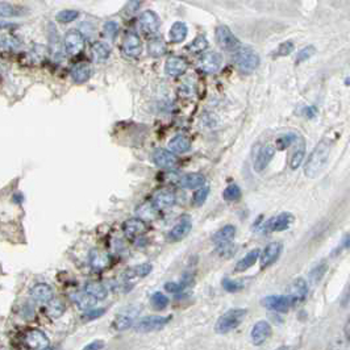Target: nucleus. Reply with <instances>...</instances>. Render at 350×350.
Instances as JSON below:
<instances>
[{"label":"nucleus","mask_w":350,"mask_h":350,"mask_svg":"<svg viewBox=\"0 0 350 350\" xmlns=\"http://www.w3.org/2000/svg\"><path fill=\"white\" fill-rule=\"evenodd\" d=\"M174 203H175V195L168 188L159 190V191L155 192L154 198H153V205H154L155 208H170L171 205H174Z\"/></svg>","instance_id":"nucleus-21"},{"label":"nucleus","mask_w":350,"mask_h":350,"mask_svg":"<svg viewBox=\"0 0 350 350\" xmlns=\"http://www.w3.org/2000/svg\"><path fill=\"white\" fill-rule=\"evenodd\" d=\"M236 236V228L233 225H225L218 232H216L212 237L215 244L218 242H227V241H233V238Z\"/></svg>","instance_id":"nucleus-33"},{"label":"nucleus","mask_w":350,"mask_h":350,"mask_svg":"<svg viewBox=\"0 0 350 350\" xmlns=\"http://www.w3.org/2000/svg\"><path fill=\"white\" fill-rule=\"evenodd\" d=\"M216 40L218 45L225 50H237L240 46V41L232 31L227 25H218L216 28Z\"/></svg>","instance_id":"nucleus-9"},{"label":"nucleus","mask_w":350,"mask_h":350,"mask_svg":"<svg viewBox=\"0 0 350 350\" xmlns=\"http://www.w3.org/2000/svg\"><path fill=\"white\" fill-rule=\"evenodd\" d=\"M259 254H261V250L259 249L250 250L249 253H248L244 258H241L238 262H237L236 267H234V271L241 273V271H245V270L250 268L251 266H254L255 262L258 261Z\"/></svg>","instance_id":"nucleus-28"},{"label":"nucleus","mask_w":350,"mask_h":350,"mask_svg":"<svg viewBox=\"0 0 350 350\" xmlns=\"http://www.w3.org/2000/svg\"><path fill=\"white\" fill-rule=\"evenodd\" d=\"M105 314V308H100V309H87L86 314L83 315L82 318L86 320V321H91V320H95V318L100 317Z\"/></svg>","instance_id":"nucleus-52"},{"label":"nucleus","mask_w":350,"mask_h":350,"mask_svg":"<svg viewBox=\"0 0 350 350\" xmlns=\"http://www.w3.org/2000/svg\"><path fill=\"white\" fill-rule=\"evenodd\" d=\"M151 270H153V266L150 264H142V265H138L136 267L133 268H129L128 271H125V277L127 279H133L134 277H141V278H145L148 277L150 273H151Z\"/></svg>","instance_id":"nucleus-36"},{"label":"nucleus","mask_w":350,"mask_h":350,"mask_svg":"<svg viewBox=\"0 0 350 350\" xmlns=\"http://www.w3.org/2000/svg\"><path fill=\"white\" fill-rule=\"evenodd\" d=\"M9 27H11V24L1 23V21H0V29H5V28H9Z\"/></svg>","instance_id":"nucleus-55"},{"label":"nucleus","mask_w":350,"mask_h":350,"mask_svg":"<svg viewBox=\"0 0 350 350\" xmlns=\"http://www.w3.org/2000/svg\"><path fill=\"white\" fill-rule=\"evenodd\" d=\"M118 32V24L115 23V21H107L104 24V33L105 36L111 38V40H114L116 34Z\"/></svg>","instance_id":"nucleus-51"},{"label":"nucleus","mask_w":350,"mask_h":350,"mask_svg":"<svg viewBox=\"0 0 350 350\" xmlns=\"http://www.w3.org/2000/svg\"><path fill=\"white\" fill-rule=\"evenodd\" d=\"M298 141H299V144H298V148H296L295 153L292 154L291 162H290V166H291L292 170H296V168L299 167L305 155L304 138H303V137H298Z\"/></svg>","instance_id":"nucleus-35"},{"label":"nucleus","mask_w":350,"mask_h":350,"mask_svg":"<svg viewBox=\"0 0 350 350\" xmlns=\"http://www.w3.org/2000/svg\"><path fill=\"white\" fill-rule=\"evenodd\" d=\"M48 304V315L51 318L61 317L65 312V303L61 299H51Z\"/></svg>","instance_id":"nucleus-37"},{"label":"nucleus","mask_w":350,"mask_h":350,"mask_svg":"<svg viewBox=\"0 0 350 350\" xmlns=\"http://www.w3.org/2000/svg\"><path fill=\"white\" fill-rule=\"evenodd\" d=\"M246 315H248V309L245 308L229 309L228 312H225L218 317L216 325H215V331L220 334L231 332V331L241 325L244 318L246 317Z\"/></svg>","instance_id":"nucleus-2"},{"label":"nucleus","mask_w":350,"mask_h":350,"mask_svg":"<svg viewBox=\"0 0 350 350\" xmlns=\"http://www.w3.org/2000/svg\"><path fill=\"white\" fill-rule=\"evenodd\" d=\"M271 334V325L266 320H261L254 324L251 329V341L254 345H262Z\"/></svg>","instance_id":"nucleus-19"},{"label":"nucleus","mask_w":350,"mask_h":350,"mask_svg":"<svg viewBox=\"0 0 350 350\" xmlns=\"http://www.w3.org/2000/svg\"><path fill=\"white\" fill-rule=\"evenodd\" d=\"M209 195V187H200L198 191H195L194 196H192V201H194V205L196 207H200L205 203V200Z\"/></svg>","instance_id":"nucleus-47"},{"label":"nucleus","mask_w":350,"mask_h":350,"mask_svg":"<svg viewBox=\"0 0 350 350\" xmlns=\"http://www.w3.org/2000/svg\"><path fill=\"white\" fill-rule=\"evenodd\" d=\"M84 290L98 300L105 299L107 295H108V290L105 288L103 283L100 282H88L86 284V287H84Z\"/></svg>","instance_id":"nucleus-32"},{"label":"nucleus","mask_w":350,"mask_h":350,"mask_svg":"<svg viewBox=\"0 0 350 350\" xmlns=\"http://www.w3.org/2000/svg\"><path fill=\"white\" fill-rule=\"evenodd\" d=\"M138 308L137 307H129V308L123 309L117 316L115 317L114 328L116 331H125L128 328H131L136 321L138 316Z\"/></svg>","instance_id":"nucleus-13"},{"label":"nucleus","mask_w":350,"mask_h":350,"mask_svg":"<svg viewBox=\"0 0 350 350\" xmlns=\"http://www.w3.org/2000/svg\"><path fill=\"white\" fill-rule=\"evenodd\" d=\"M294 223V215L290 212H282V214L274 216L262 225V233L267 234L271 232H283L291 227Z\"/></svg>","instance_id":"nucleus-5"},{"label":"nucleus","mask_w":350,"mask_h":350,"mask_svg":"<svg viewBox=\"0 0 350 350\" xmlns=\"http://www.w3.org/2000/svg\"><path fill=\"white\" fill-rule=\"evenodd\" d=\"M21 15V9L17 8L16 5L9 4L5 1H0V16L1 17H15V16H20Z\"/></svg>","instance_id":"nucleus-39"},{"label":"nucleus","mask_w":350,"mask_h":350,"mask_svg":"<svg viewBox=\"0 0 350 350\" xmlns=\"http://www.w3.org/2000/svg\"><path fill=\"white\" fill-rule=\"evenodd\" d=\"M294 42L292 41H286L281 44V45L278 46V49L275 50V53L274 54L277 55V57H286V55L291 54L292 51H294Z\"/></svg>","instance_id":"nucleus-50"},{"label":"nucleus","mask_w":350,"mask_h":350,"mask_svg":"<svg viewBox=\"0 0 350 350\" xmlns=\"http://www.w3.org/2000/svg\"><path fill=\"white\" fill-rule=\"evenodd\" d=\"M283 245L281 242H270L265 250L262 251V254H259V259H261V268L265 270L268 266H271L278 261V258L282 254Z\"/></svg>","instance_id":"nucleus-11"},{"label":"nucleus","mask_w":350,"mask_h":350,"mask_svg":"<svg viewBox=\"0 0 350 350\" xmlns=\"http://www.w3.org/2000/svg\"><path fill=\"white\" fill-rule=\"evenodd\" d=\"M64 46L67 54L78 55L84 49V37L79 31L71 29L65 36Z\"/></svg>","instance_id":"nucleus-7"},{"label":"nucleus","mask_w":350,"mask_h":350,"mask_svg":"<svg viewBox=\"0 0 350 350\" xmlns=\"http://www.w3.org/2000/svg\"><path fill=\"white\" fill-rule=\"evenodd\" d=\"M274 154H275V148L273 145H265L262 146V149L259 150L258 155L255 158L254 162V170L257 173L264 171L265 168L267 167L270 161L273 159Z\"/></svg>","instance_id":"nucleus-20"},{"label":"nucleus","mask_w":350,"mask_h":350,"mask_svg":"<svg viewBox=\"0 0 350 350\" xmlns=\"http://www.w3.org/2000/svg\"><path fill=\"white\" fill-rule=\"evenodd\" d=\"M296 136L295 133H287L284 136L279 137L277 140V149L278 150H286L287 148H290V146L296 141Z\"/></svg>","instance_id":"nucleus-43"},{"label":"nucleus","mask_w":350,"mask_h":350,"mask_svg":"<svg viewBox=\"0 0 350 350\" xmlns=\"http://www.w3.org/2000/svg\"><path fill=\"white\" fill-rule=\"evenodd\" d=\"M208 48V41L204 36H198L194 41L188 45V50L192 53H201Z\"/></svg>","instance_id":"nucleus-42"},{"label":"nucleus","mask_w":350,"mask_h":350,"mask_svg":"<svg viewBox=\"0 0 350 350\" xmlns=\"http://www.w3.org/2000/svg\"><path fill=\"white\" fill-rule=\"evenodd\" d=\"M345 334H346V338L349 340V323L346 324V332H345Z\"/></svg>","instance_id":"nucleus-56"},{"label":"nucleus","mask_w":350,"mask_h":350,"mask_svg":"<svg viewBox=\"0 0 350 350\" xmlns=\"http://www.w3.org/2000/svg\"><path fill=\"white\" fill-rule=\"evenodd\" d=\"M316 53V49H315V46L312 45H309V46H305L304 49H301L298 53V55H296V65H299L301 64V62H305V61H308L312 55Z\"/></svg>","instance_id":"nucleus-49"},{"label":"nucleus","mask_w":350,"mask_h":350,"mask_svg":"<svg viewBox=\"0 0 350 350\" xmlns=\"http://www.w3.org/2000/svg\"><path fill=\"white\" fill-rule=\"evenodd\" d=\"M148 53L151 57H154V58L162 57L166 53V44H165L164 40L159 38V37H155L151 41H149V44H148Z\"/></svg>","instance_id":"nucleus-34"},{"label":"nucleus","mask_w":350,"mask_h":350,"mask_svg":"<svg viewBox=\"0 0 350 350\" xmlns=\"http://www.w3.org/2000/svg\"><path fill=\"white\" fill-rule=\"evenodd\" d=\"M141 40L134 32H128L123 40V53L128 58H137L141 54Z\"/></svg>","instance_id":"nucleus-15"},{"label":"nucleus","mask_w":350,"mask_h":350,"mask_svg":"<svg viewBox=\"0 0 350 350\" xmlns=\"http://www.w3.org/2000/svg\"><path fill=\"white\" fill-rule=\"evenodd\" d=\"M146 229H148V227H146L145 221L140 217L128 218L127 221L123 224V232L129 240H134L137 237L142 236L146 232Z\"/></svg>","instance_id":"nucleus-18"},{"label":"nucleus","mask_w":350,"mask_h":350,"mask_svg":"<svg viewBox=\"0 0 350 350\" xmlns=\"http://www.w3.org/2000/svg\"><path fill=\"white\" fill-rule=\"evenodd\" d=\"M73 299L82 311L91 309L92 307H95L96 301H98V299H95L94 296L90 295V294L86 291L81 292V294H75V295H73Z\"/></svg>","instance_id":"nucleus-31"},{"label":"nucleus","mask_w":350,"mask_h":350,"mask_svg":"<svg viewBox=\"0 0 350 350\" xmlns=\"http://www.w3.org/2000/svg\"><path fill=\"white\" fill-rule=\"evenodd\" d=\"M192 229V220L188 215H183L182 217L179 218L175 225H174L170 232L167 233V241L168 242H179L182 241L183 238H186Z\"/></svg>","instance_id":"nucleus-6"},{"label":"nucleus","mask_w":350,"mask_h":350,"mask_svg":"<svg viewBox=\"0 0 350 350\" xmlns=\"http://www.w3.org/2000/svg\"><path fill=\"white\" fill-rule=\"evenodd\" d=\"M165 70H166V74L170 77H181L182 74L186 73L187 62L181 57H170L166 61Z\"/></svg>","instance_id":"nucleus-22"},{"label":"nucleus","mask_w":350,"mask_h":350,"mask_svg":"<svg viewBox=\"0 0 350 350\" xmlns=\"http://www.w3.org/2000/svg\"><path fill=\"white\" fill-rule=\"evenodd\" d=\"M262 305L267 309H271V311H275V312H281V314H284V312H287L290 309V307H292L291 300L287 295L266 296V298L262 299Z\"/></svg>","instance_id":"nucleus-16"},{"label":"nucleus","mask_w":350,"mask_h":350,"mask_svg":"<svg viewBox=\"0 0 350 350\" xmlns=\"http://www.w3.org/2000/svg\"><path fill=\"white\" fill-rule=\"evenodd\" d=\"M24 342L28 348L31 349H37V350H44L48 349L50 345L49 338L46 337V334L38 329H31L24 334Z\"/></svg>","instance_id":"nucleus-12"},{"label":"nucleus","mask_w":350,"mask_h":350,"mask_svg":"<svg viewBox=\"0 0 350 350\" xmlns=\"http://www.w3.org/2000/svg\"><path fill=\"white\" fill-rule=\"evenodd\" d=\"M168 149L171 150L173 153H186V151L191 149V141H190L188 137L183 136V134H178V136L173 137L170 140Z\"/></svg>","instance_id":"nucleus-27"},{"label":"nucleus","mask_w":350,"mask_h":350,"mask_svg":"<svg viewBox=\"0 0 350 350\" xmlns=\"http://www.w3.org/2000/svg\"><path fill=\"white\" fill-rule=\"evenodd\" d=\"M104 348V342L103 341H94L91 344H88L87 346H84V349L86 350H94V349H103Z\"/></svg>","instance_id":"nucleus-54"},{"label":"nucleus","mask_w":350,"mask_h":350,"mask_svg":"<svg viewBox=\"0 0 350 350\" xmlns=\"http://www.w3.org/2000/svg\"><path fill=\"white\" fill-rule=\"evenodd\" d=\"M223 65V55L216 51H208L200 57L199 67L207 74L217 73Z\"/></svg>","instance_id":"nucleus-10"},{"label":"nucleus","mask_w":350,"mask_h":350,"mask_svg":"<svg viewBox=\"0 0 350 350\" xmlns=\"http://www.w3.org/2000/svg\"><path fill=\"white\" fill-rule=\"evenodd\" d=\"M78 16H79V12H78V11H74V9H65V11H61V12L55 16V20H57L58 23L67 24L74 21V20H77Z\"/></svg>","instance_id":"nucleus-41"},{"label":"nucleus","mask_w":350,"mask_h":350,"mask_svg":"<svg viewBox=\"0 0 350 350\" xmlns=\"http://www.w3.org/2000/svg\"><path fill=\"white\" fill-rule=\"evenodd\" d=\"M223 198L227 201H236L241 198V188L237 186L236 183H232L224 190Z\"/></svg>","instance_id":"nucleus-40"},{"label":"nucleus","mask_w":350,"mask_h":350,"mask_svg":"<svg viewBox=\"0 0 350 350\" xmlns=\"http://www.w3.org/2000/svg\"><path fill=\"white\" fill-rule=\"evenodd\" d=\"M216 251L223 258H231L236 253V246H234L233 241L218 242V244H216Z\"/></svg>","instance_id":"nucleus-38"},{"label":"nucleus","mask_w":350,"mask_h":350,"mask_svg":"<svg viewBox=\"0 0 350 350\" xmlns=\"http://www.w3.org/2000/svg\"><path fill=\"white\" fill-rule=\"evenodd\" d=\"M91 66L88 64H78L71 70V78H73V81L77 84L86 83L91 78Z\"/></svg>","instance_id":"nucleus-25"},{"label":"nucleus","mask_w":350,"mask_h":350,"mask_svg":"<svg viewBox=\"0 0 350 350\" xmlns=\"http://www.w3.org/2000/svg\"><path fill=\"white\" fill-rule=\"evenodd\" d=\"M331 153V144L328 141H320L309 155L304 166V174L307 178H316L325 167Z\"/></svg>","instance_id":"nucleus-1"},{"label":"nucleus","mask_w":350,"mask_h":350,"mask_svg":"<svg viewBox=\"0 0 350 350\" xmlns=\"http://www.w3.org/2000/svg\"><path fill=\"white\" fill-rule=\"evenodd\" d=\"M145 3V0H129L123 9L124 16H132L141 8V5Z\"/></svg>","instance_id":"nucleus-48"},{"label":"nucleus","mask_w":350,"mask_h":350,"mask_svg":"<svg viewBox=\"0 0 350 350\" xmlns=\"http://www.w3.org/2000/svg\"><path fill=\"white\" fill-rule=\"evenodd\" d=\"M109 264H111V258H109L107 253L99 249L91 250V253H90V265H91V267L94 270H98V271L104 270V268L108 267Z\"/></svg>","instance_id":"nucleus-24"},{"label":"nucleus","mask_w":350,"mask_h":350,"mask_svg":"<svg viewBox=\"0 0 350 350\" xmlns=\"http://www.w3.org/2000/svg\"><path fill=\"white\" fill-rule=\"evenodd\" d=\"M151 305H153L157 311L165 309L168 305V298L166 295H164L162 292H155V294H153V296H151Z\"/></svg>","instance_id":"nucleus-44"},{"label":"nucleus","mask_w":350,"mask_h":350,"mask_svg":"<svg viewBox=\"0 0 350 350\" xmlns=\"http://www.w3.org/2000/svg\"><path fill=\"white\" fill-rule=\"evenodd\" d=\"M31 296L38 303H49L53 299V288L46 283H37L31 288Z\"/></svg>","instance_id":"nucleus-23"},{"label":"nucleus","mask_w":350,"mask_h":350,"mask_svg":"<svg viewBox=\"0 0 350 350\" xmlns=\"http://www.w3.org/2000/svg\"><path fill=\"white\" fill-rule=\"evenodd\" d=\"M234 64L244 74H250L258 67L259 55L250 48H238L234 54Z\"/></svg>","instance_id":"nucleus-3"},{"label":"nucleus","mask_w":350,"mask_h":350,"mask_svg":"<svg viewBox=\"0 0 350 350\" xmlns=\"http://www.w3.org/2000/svg\"><path fill=\"white\" fill-rule=\"evenodd\" d=\"M328 270V265L325 262L323 264H318L316 267H314L311 271H309V278H311V281L314 283H317L321 281V278L324 277V274L327 273Z\"/></svg>","instance_id":"nucleus-45"},{"label":"nucleus","mask_w":350,"mask_h":350,"mask_svg":"<svg viewBox=\"0 0 350 350\" xmlns=\"http://www.w3.org/2000/svg\"><path fill=\"white\" fill-rule=\"evenodd\" d=\"M187 33H188V29H187V25L182 21H177V23L173 24V27L170 28V41L174 42V44H179L182 42L184 38L187 37Z\"/></svg>","instance_id":"nucleus-29"},{"label":"nucleus","mask_w":350,"mask_h":350,"mask_svg":"<svg viewBox=\"0 0 350 350\" xmlns=\"http://www.w3.org/2000/svg\"><path fill=\"white\" fill-rule=\"evenodd\" d=\"M205 183V177L203 174L199 173H190L183 175L179 181V184L183 187V188H188V190H192V188H199Z\"/></svg>","instance_id":"nucleus-26"},{"label":"nucleus","mask_w":350,"mask_h":350,"mask_svg":"<svg viewBox=\"0 0 350 350\" xmlns=\"http://www.w3.org/2000/svg\"><path fill=\"white\" fill-rule=\"evenodd\" d=\"M165 290L168 292H179L183 290V286L182 284H179V283H174V282H167L165 284Z\"/></svg>","instance_id":"nucleus-53"},{"label":"nucleus","mask_w":350,"mask_h":350,"mask_svg":"<svg viewBox=\"0 0 350 350\" xmlns=\"http://www.w3.org/2000/svg\"><path fill=\"white\" fill-rule=\"evenodd\" d=\"M307 295H308V284H307V282L303 278H296L295 281L291 283V286L288 287V295L287 296L291 300V304H300L301 301H304Z\"/></svg>","instance_id":"nucleus-14"},{"label":"nucleus","mask_w":350,"mask_h":350,"mask_svg":"<svg viewBox=\"0 0 350 350\" xmlns=\"http://www.w3.org/2000/svg\"><path fill=\"white\" fill-rule=\"evenodd\" d=\"M171 320V316H157V315H150L145 317L140 318L133 328L138 333H149L161 331L162 328L166 327L168 321Z\"/></svg>","instance_id":"nucleus-4"},{"label":"nucleus","mask_w":350,"mask_h":350,"mask_svg":"<svg viewBox=\"0 0 350 350\" xmlns=\"http://www.w3.org/2000/svg\"><path fill=\"white\" fill-rule=\"evenodd\" d=\"M159 27H161V21H159L158 15L155 14L154 11H145L138 18V28L146 36L158 32Z\"/></svg>","instance_id":"nucleus-8"},{"label":"nucleus","mask_w":350,"mask_h":350,"mask_svg":"<svg viewBox=\"0 0 350 350\" xmlns=\"http://www.w3.org/2000/svg\"><path fill=\"white\" fill-rule=\"evenodd\" d=\"M221 286L225 291L228 292H237L241 291L244 288V283L241 281H233V279H229V278H224L223 282H221Z\"/></svg>","instance_id":"nucleus-46"},{"label":"nucleus","mask_w":350,"mask_h":350,"mask_svg":"<svg viewBox=\"0 0 350 350\" xmlns=\"http://www.w3.org/2000/svg\"><path fill=\"white\" fill-rule=\"evenodd\" d=\"M151 159L161 168H174L178 165L177 155L171 150L155 149L151 154Z\"/></svg>","instance_id":"nucleus-17"},{"label":"nucleus","mask_w":350,"mask_h":350,"mask_svg":"<svg viewBox=\"0 0 350 350\" xmlns=\"http://www.w3.org/2000/svg\"><path fill=\"white\" fill-rule=\"evenodd\" d=\"M91 53L95 62H105L109 58L111 49L104 42H95L91 48Z\"/></svg>","instance_id":"nucleus-30"}]
</instances>
